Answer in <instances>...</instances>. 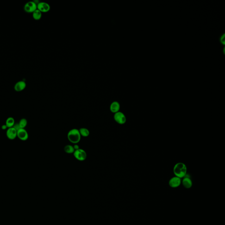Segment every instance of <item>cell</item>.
Returning a JSON list of instances; mask_svg holds the SVG:
<instances>
[{"label":"cell","instance_id":"16","mask_svg":"<svg viewBox=\"0 0 225 225\" xmlns=\"http://www.w3.org/2000/svg\"><path fill=\"white\" fill-rule=\"evenodd\" d=\"M81 136H83V137H88L89 135V131L88 129L85 128H81L79 130Z\"/></svg>","mask_w":225,"mask_h":225},{"label":"cell","instance_id":"19","mask_svg":"<svg viewBox=\"0 0 225 225\" xmlns=\"http://www.w3.org/2000/svg\"><path fill=\"white\" fill-rule=\"evenodd\" d=\"M13 127H14V128L15 129V130L17 131V132L18 131V130H19L20 129H21L20 127V125H19V124H15V125H14L13 126Z\"/></svg>","mask_w":225,"mask_h":225},{"label":"cell","instance_id":"20","mask_svg":"<svg viewBox=\"0 0 225 225\" xmlns=\"http://www.w3.org/2000/svg\"><path fill=\"white\" fill-rule=\"evenodd\" d=\"M1 128H2V129H3V130H5V129H6L7 128V126L6 125H3L2 126Z\"/></svg>","mask_w":225,"mask_h":225},{"label":"cell","instance_id":"7","mask_svg":"<svg viewBox=\"0 0 225 225\" xmlns=\"http://www.w3.org/2000/svg\"><path fill=\"white\" fill-rule=\"evenodd\" d=\"M17 137L22 141H26L29 137L28 133L24 128H21L17 131Z\"/></svg>","mask_w":225,"mask_h":225},{"label":"cell","instance_id":"1","mask_svg":"<svg viewBox=\"0 0 225 225\" xmlns=\"http://www.w3.org/2000/svg\"><path fill=\"white\" fill-rule=\"evenodd\" d=\"M187 166L185 164L179 162L176 164L173 168V172L176 176L182 178L187 174Z\"/></svg>","mask_w":225,"mask_h":225},{"label":"cell","instance_id":"18","mask_svg":"<svg viewBox=\"0 0 225 225\" xmlns=\"http://www.w3.org/2000/svg\"><path fill=\"white\" fill-rule=\"evenodd\" d=\"M220 40L221 42L223 44H225V34L223 33V34L221 36L220 38Z\"/></svg>","mask_w":225,"mask_h":225},{"label":"cell","instance_id":"9","mask_svg":"<svg viewBox=\"0 0 225 225\" xmlns=\"http://www.w3.org/2000/svg\"><path fill=\"white\" fill-rule=\"evenodd\" d=\"M182 183L183 187L186 189H190L193 185L192 180L187 174L183 178V179L182 180Z\"/></svg>","mask_w":225,"mask_h":225},{"label":"cell","instance_id":"13","mask_svg":"<svg viewBox=\"0 0 225 225\" xmlns=\"http://www.w3.org/2000/svg\"><path fill=\"white\" fill-rule=\"evenodd\" d=\"M15 125V120L14 118L12 117H9L8 118L6 121V125L8 128L13 127Z\"/></svg>","mask_w":225,"mask_h":225},{"label":"cell","instance_id":"15","mask_svg":"<svg viewBox=\"0 0 225 225\" xmlns=\"http://www.w3.org/2000/svg\"><path fill=\"white\" fill-rule=\"evenodd\" d=\"M65 152L67 153L71 154V153H74L75 151V149L74 147L71 145H67L65 146L64 149Z\"/></svg>","mask_w":225,"mask_h":225},{"label":"cell","instance_id":"11","mask_svg":"<svg viewBox=\"0 0 225 225\" xmlns=\"http://www.w3.org/2000/svg\"><path fill=\"white\" fill-rule=\"evenodd\" d=\"M26 87V83L24 81H19L17 82L14 86V89L16 92H21Z\"/></svg>","mask_w":225,"mask_h":225},{"label":"cell","instance_id":"3","mask_svg":"<svg viewBox=\"0 0 225 225\" xmlns=\"http://www.w3.org/2000/svg\"><path fill=\"white\" fill-rule=\"evenodd\" d=\"M74 156L78 161H84L87 158V153L84 150L79 149L75 150Z\"/></svg>","mask_w":225,"mask_h":225},{"label":"cell","instance_id":"8","mask_svg":"<svg viewBox=\"0 0 225 225\" xmlns=\"http://www.w3.org/2000/svg\"><path fill=\"white\" fill-rule=\"evenodd\" d=\"M50 6L48 3L41 2L37 5V9L41 13H47L50 10Z\"/></svg>","mask_w":225,"mask_h":225},{"label":"cell","instance_id":"5","mask_svg":"<svg viewBox=\"0 0 225 225\" xmlns=\"http://www.w3.org/2000/svg\"><path fill=\"white\" fill-rule=\"evenodd\" d=\"M182 183L181 178H179L178 177H173L171 178L170 180L169 181V185L171 187L173 188L178 187L180 186Z\"/></svg>","mask_w":225,"mask_h":225},{"label":"cell","instance_id":"12","mask_svg":"<svg viewBox=\"0 0 225 225\" xmlns=\"http://www.w3.org/2000/svg\"><path fill=\"white\" fill-rule=\"evenodd\" d=\"M120 109V105L118 102L114 101L111 103L110 106V110L113 113L119 112Z\"/></svg>","mask_w":225,"mask_h":225},{"label":"cell","instance_id":"17","mask_svg":"<svg viewBox=\"0 0 225 225\" xmlns=\"http://www.w3.org/2000/svg\"><path fill=\"white\" fill-rule=\"evenodd\" d=\"M21 128H24L27 125V121L26 119L22 118L20 120L19 123Z\"/></svg>","mask_w":225,"mask_h":225},{"label":"cell","instance_id":"14","mask_svg":"<svg viewBox=\"0 0 225 225\" xmlns=\"http://www.w3.org/2000/svg\"><path fill=\"white\" fill-rule=\"evenodd\" d=\"M42 16V13L38 9H36L34 12L33 13V17L36 20H39Z\"/></svg>","mask_w":225,"mask_h":225},{"label":"cell","instance_id":"10","mask_svg":"<svg viewBox=\"0 0 225 225\" xmlns=\"http://www.w3.org/2000/svg\"><path fill=\"white\" fill-rule=\"evenodd\" d=\"M17 131L14 127H10L7 131V137L10 140H13L17 137Z\"/></svg>","mask_w":225,"mask_h":225},{"label":"cell","instance_id":"2","mask_svg":"<svg viewBox=\"0 0 225 225\" xmlns=\"http://www.w3.org/2000/svg\"><path fill=\"white\" fill-rule=\"evenodd\" d=\"M68 140L73 143H79L81 140V136L79 131L77 129H73L69 132L67 134Z\"/></svg>","mask_w":225,"mask_h":225},{"label":"cell","instance_id":"21","mask_svg":"<svg viewBox=\"0 0 225 225\" xmlns=\"http://www.w3.org/2000/svg\"><path fill=\"white\" fill-rule=\"evenodd\" d=\"M74 148L75 150H77L79 149V146H78V145H75V146H74Z\"/></svg>","mask_w":225,"mask_h":225},{"label":"cell","instance_id":"4","mask_svg":"<svg viewBox=\"0 0 225 225\" xmlns=\"http://www.w3.org/2000/svg\"><path fill=\"white\" fill-rule=\"evenodd\" d=\"M114 119L116 122L120 125H123L126 121V118L125 114L122 112H118L114 115Z\"/></svg>","mask_w":225,"mask_h":225},{"label":"cell","instance_id":"6","mask_svg":"<svg viewBox=\"0 0 225 225\" xmlns=\"http://www.w3.org/2000/svg\"><path fill=\"white\" fill-rule=\"evenodd\" d=\"M24 9L27 13H32L37 9V5L33 1H29L25 5Z\"/></svg>","mask_w":225,"mask_h":225}]
</instances>
